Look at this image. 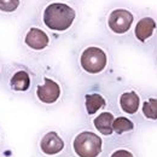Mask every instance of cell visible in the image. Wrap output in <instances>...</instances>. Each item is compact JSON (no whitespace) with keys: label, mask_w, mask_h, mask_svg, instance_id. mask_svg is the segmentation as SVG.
Listing matches in <instances>:
<instances>
[{"label":"cell","mask_w":157,"mask_h":157,"mask_svg":"<svg viewBox=\"0 0 157 157\" xmlns=\"http://www.w3.org/2000/svg\"><path fill=\"white\" fill-rule=\"evenodd\" d=\"M141 100H143V96L134 87L123 88L117 96L120 110L128 116H134V115L139 114Z\"/></svg>","instance_id":"cell-8"},{"label":"cell","mask_w":157,"mask_h":157,"mask_svg":"<svg viewBox=\"0 0 157 157\" xmlns=\"http://www.w3.org/2000/svg\"><path fill=\"white\" fill-rule=\"evenodd\" d=\"M78 65L88 76H100L111 65L110 48L100 41H87L78 48Z\"/></svg>","instance_id":"cell-3"},{"label":"cell","mask_w":157,"mask_h":157,"mask_svg":"<svg viewBox=\"0 0 157 157\" xmlns=\"http://www.w3.org/2000/svg\"><path fill=\"white\" fill-rule=\"evenodd\" d=\"M63 91V85L58 78L50 75H42L41 82L35 86L34 96L41 105L53 106L62 100Z\"/></svg>","instance_id":"cell-6"},{"label":"cell","mask_w":157,"mask_h":157,"mask_svg":"<svg viewBox=\"0 0 157 157\" xmlns=\"http://www.w3.org/2000/svg\"><path fill=\"white\" fill-rule=\"evenodd\" d=\"M65 144L56 131L47 132L40 140V150L46 156H55L63 151Z\"/></svg>","instance_id":"cell-9"},{"label":"cell","mask_w":157,"mask_h":157,"mask_svg":"<svg viewBox=\"0 0 157 157\" xmlns=\"http://www.w3.org/2000/svg\"><path fill=\"white\" fill-rule=\"evenodd\" d=\"M139 114L147 123H157V93H149L143 97Z\"/></svg>","instance_id":"cell-12"},{"label":"cell","mask_w":157,"mask_h":157,"mask_svg":"<svg viewBox=\"0 0 157 157\" xmlns=\"http://www.w3.org/2000/svg\"><path fill=\"white\" fill-rule=\"evenodd\" d=\"M108 106V99L106 97L97 91L87 92L83 96V108L87 113V115L93 116L98 114L99 111L104 110Z\"/></svg>","instance_id":"cell-11"},{"label":"cell","mask_w":157,"mask_h":157,"mask_svg":"<svg viewBox=\"0 0 157 157\" xmlns=\"http://www.w3.org/2000/svg\"><path fill=\"white\" fill-rule=\"evenodd\" d=\"M65 1H74L75 2V0H65Z\"/></svg>","instance_id":"cell-18"},{"label":"cell","mask_w":157,"mask_h":157,"mask_svg":"<svg viewBox=\"0 0 157 157\" xmlns=\"http://www.w3.org/2000/svg\"><path fill=\"white\" fill-rule=\"evenodd\" d=\"M25 0H0V15L5 17L18 16L23 11Z\"/></svg>","instance_id":"cell-14"},{"label":"cell","mask_w":157,"mask_h":157,"mask_svg":"<svg viewBox=\"0 0 157 157\" xmlns=\"http://www.w3.org/2000/svg\"><path fill=\"white\" fill-rule=\"evenodd\" d=\"M33 85V76L30 71L25 68H18L15 70L9 78V86L13 92L24 93L32 88Z\"/></svg>","instance_id":"cell-10"},{"label":"cell","mask_w":157,"mask_h":157,"mask_svg":"<svg viewBox=\"0 0 157 157\" xmlns=\"http://www.w3.org/2000/svg\"><path fill=\"white\" fill-rule=\"evenodd\" d=\"M154 62H155V67L157 68V44L154 47Z\"/></svg>","instance_id":"cell-17"},{"label":"cell","mask_w":157,"mask_h":157,"mask_svg":"<svg viewBox=\"0 0 157 157\" xmlns=\"http://www.w3.org/2000/svg\"><path fill=\"white\" fill-rule=\"evenodd\" d=\"M73 150L78 157H98L103 151V140L94 132L82 131L73 140Z\"/></svg>","instance_id":"cell-7"},{"label":"cell","mask_w":157,"mask_h":157,"mask_svg":"<svg viewBox=\"0 0 157 157\" xmlns=\"http://www.w3.org/2000/svg\"><path fill=\"white\" fill-rule=\"evenodd\" d=\"M56 36L36 20L29 22L21 32V42L25 50L33 53H45L51 50Z\"/></svg>","instance_id":"cell-5"},{"label":"cell","mask_w":157,"mask_h":157,"mask_svg":"<svg viewBox=\"0 0 157 157\" xmlns=\"http://www.w3.org/2000/svg\"><path fill=\"white\" fill-rule=\"evenodd\" d=\"M138 16L139 11L132 5L116 2L105 10L101 17V23L105 32L111 38L116 40H131Z\"/></svg>","instance_id":"cell-2"},{"label":"cell","mask_w":157,"mask_h":157,"mask_svg":"<svg viewBox=\"0 0 157 157\" xmlns=\"http://www.w3.org/2000/svg\"><path fill=\"white\" fill-rule=\"evenodd\" d=\"M114 120H115V116H114L113 113L104 110V111L99 113L98 115L92 120V123H93L94 128L98 131L100 134L111 136L114 133V129H113Z\"/></svg>","instance_id":"cell-13"},{"label":"cell","mask_w":157,"mask_h":157,"mask_svg":"<svg viewBox=\"0 0 157 157\" xmlns=\"http://www.w3.org/2000/svg\"><path fill=\"white\" fill-rule=\"evenodd\" d=\"M131 40L141 50H151L157 44V12L144 10L139 12L132 30Z\"/></svg>","instance_id":"cell-4"},{"label":"cell","mask_w":157,"mask_h":157,"mask_svg":"<svg viewBox=\"0 0 157 157\" xmlns=\"http://www.w3.org/2000/svg\"><path fill=\"white\" fill-rule=\"evenodd\" d=\"M35 20L56 38L73 32L81 21L76 2L65 0H44L36 9Z\"/></svg>","instance_id":"cell-1"},{"label":"cell","mask_w":157,"mask_h":157,"mask_svg":"<svg viewBox=\"0 0 157 157\" xmlns=\"http://www.w3.org/2000/svg\"><path fill=\"white\" fill-rule=\"evenodd\" d=\"M110 157H136V154L126 147H121V149H116L114 152H111Z\"/></svg>","instance_id":"cell-16"},{"label":"cell","mask_w":157,"mask_h":157,"mask_svg":"<svg viewBox=\"0 0 157 157\" xmlns=\"http://www.w3.org/2000/svg\"><path fill=\"white\" fill-rule=\"evenodd\" d=\"M113 129L117 136L132 133L136 129V122L128 116H117L113 122Z\"/></svg>","instance_id":"cell-15"}]
</instances>
